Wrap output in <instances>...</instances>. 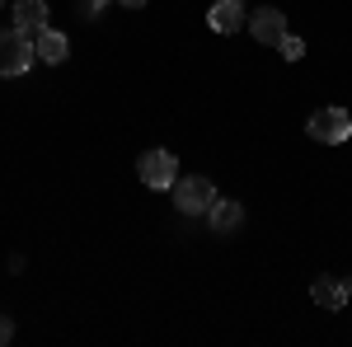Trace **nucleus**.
Wrapping results in <instances>:
<instances>
[{
  "label": "nucleus",
  "instance_id": "1",
  "mask_svg": "<svg viewBox=\"0 0 352 347\" xmlns=\"http://www.w3.org/2000/svg\"><path fill=\"white\" fill-rule=\"evenodd\" d=\"M212 202H217V188H212V179H202V174H188V179L174 183V207L184 216H207Z\"/></svg>",
  "mask_w": 352,
  "mask_h": 347
},
{
  "label": "nucleus",
  "instance_id": "2",
  "mask_svg": "<svg viewBox=\"0 0 352 347\" xmlns=\"http://www.w3.org/2000/svg\"><path fill=\"white\" fill-rule=\"evenodd\" d=\"M33 61H38V52H33L28 33H19V28L0 33V76H24Z\"/></svg>",
  "mask_w": 352,
  "mask_h": 347
},
{
  "label": "nucleus",
  "instance_id": "3",
  "mask_svg": "<svg viewBox=\"0 0 352 347\" xmlns=\"http://www.w3.org/2000/svg\"><path fill=\"white\" fill-rule=\"evenodd\" d=\"M136 174H141V183L146 188H174L179 183V160L169 155V150H146L141 155V164H136Z\"/></svg>",
  "mask_w": 352,
  "mask_h": 347
},
{
  "label": "nucleus",
  "instance_id": "4",
  "mask_svg": "<svg viewBox=\"0 0 352 347\" xmlns=\"http://www.w3.org/2000/svg\"><path fill=\"white\" fill-rule=\"evenodd\" d=\"M310 136L315 141H324V146H343L352 136V117L343 108H320L315 117H310Z\"/></svg>",
  "mask_w": 352,
  "mask_h": 347
},
{
  "label": "nucleus",
  "instance_id": "5",
  "mask_svg": "<svg viewBox=\"0 0 352 347\" xmlns=\"http://www.w3.org/2000/svg\"><path fill=\"white\" fill-rule=\"evenodd\" d=\"M249 33H254V38H258V43H263V47H277V43H282V38H287V14H282V10H258V14H249Z\"/></svg>",
  "mask_w": 352,
  "mask_h": 347
},
{
  "label": "nucleus",
  "instance_id": "6",
  "mask_svg": "<svg viewBox=\"0 0 352 347\" xmlns=\"http://www.w3.org/2000/svg\"><path fill=\"white\" fill-rule=\"evenodd\" d=\"M207 225H212L217 235H235V230L244 225V207H240V202H230V197H217L212 212H207Z\"/></svg>",
  "mask_w": 352,
  "mask_h": 347
},
{
  "label": "nucleus",
  "instance_id": "7",
  "mask_svg": "<svg viewBox=\"0 0 352 347\" xmlns=\"http://www.w3.org/2000/svg\"><path fill=\"white\" fill-rule=\"evenodd\" d=\"M33 52H38V61L56 66V61L71 56V43H66V33H56V28H38V33H33Z\"/></svg>",
  "mask_w": 352,
  "mask_h": 347
},
{
  "label": "nucleus",
  "instance_id": "8",
  "mask_svg": "<svg viewBox=\"0 0 352 347\" xmlns=\"http://www.w3.org/2000/svg\"><path fill=\"white\" fill-rule=\"evenodd\" d=\"M207 24L217 28V33H240L244 5H240V0H217V5H212V14H207Z\"/></svg>",
  "mask_w": 352,
  "mask_h": 347
},
{
  "label": "nucleus",
  "instance_id": "9",
  "mask_svg": "<svg viewBox=\"0 0 352 347\" xmlns=\"http://www.w3.org/2000/svg\"><path fill=\"white\" fill-rule=\"evenodd\" d=\"M14 28L28 33V38H33L38 28H47V5H43V0H19V5H14Z\"/></svg>",
  "mask_w": 352,
  "mask_h": 347
},
{
  "label": "nucleus",
  "instance_id": "10",
  "mask_svg": "<svg viewBox=\"0 0 352 347\" xmlns=\"http://www.w3.org/2000/svg\"><path fill=\"white\" fill-rule=\"evenodd\" d=\"M310 295H315L324 310H343V305H348V291H343V282H333V277H315Z\"/></svg>",
  "mask_w": 352,
  "mask_h": 347
},
{
  "label": "nucleus",
  "instance_id": "11",
  "mask_svg": "<svg viewBox=\"0 0 352 347\" xmlns=\"http://www.w3.org/2000/svg\"><path fill=\"white\" fill-rule=\"evenodd\" d=\"M277 52L287 56V61H300V56H305V43H300V38H292V33H287V38H282V43H277Z\"/></svg>",
  "mask_w": 352,
  "mask_h": 347
},
{
  "label": "nucleus",
  "instance_id": "12",
  "mask_svg": "<svg viewBox=\"0 0 352 347\" xmlns=\"http://www.w3.org/2000/svg\"><path fill=\"white\" fill-rule=\"evenodd\" d=\"M109 0H76V10H80V19H94L99 10H104Z\"/></svg>",
  "mask_w": 352,
  "mask_h": 347
},
{
  "label": "nucleus",
  "instance_id": "13",
  "mask_svg": "<svg viewBox=\"0 0 352 347\" xmlns=\"http://www.w3.org/2000/svg\"><path fill=\"white\" fill-rule=\"evenodd\" d=\"M10 338H14V324H10L5 315H0V343H10Z\"/></svg>",
  "mask_w": 352,
  "mask_h": 347
},
{
  "label": "nucleus",
  "instance_id": "14",
  "mask_svg": "<svg viewBox=\"0 0 352 347\" xmlns=\"http://www.w3.org/2000/svg\"><path fill=\"white\" fill-rule=\"evenodd\" d=\"M118 5H127V10H141V5H151V0H118Z\"/></svg>",
  "mask_w": 352,
  "mask_h": 347
},
{
  "label": "nucleus",
  "instance_id": "15",
  "mask_svg": "<svg viewBox=\"0 0 352 347\" xmlns=\"http://www.w3.org/2000/svg\"><path fill=\"white\" fill-rule=\"evenodd\" d=\"M343 291H348V300H352V277H343Z\"/></svg>",
  "mask_w": 352,
  "mask_h": 347
},
{
  "label": "nucleus",
  "instance_id": "16",
  "mask_svg": "<svg viewBox=\"0 0 352 347\" xmlns=\"http://www.w3.org/2000/svg\"><path fill=\"white\" fill-rule=\"evenodd\" d=\"M0 10H5V0H0Z\"/></svg>",
  "mask_w": 352,
  "mask_h": 347
}]
</instances>
